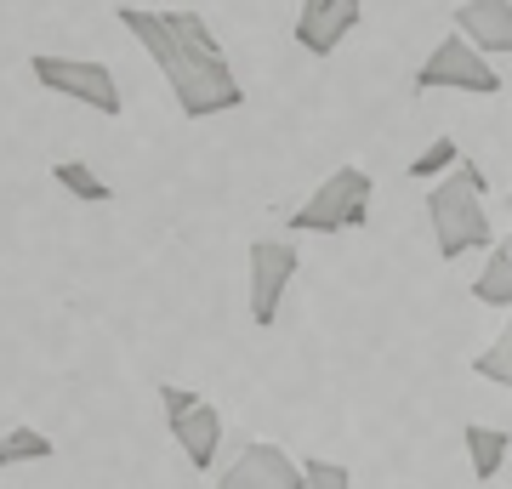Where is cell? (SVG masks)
<instances>
[{
  "label": "cell",
  "mask_w": 512,
  "mask_h": 489,
  "mask_svg": "<svg viewBox=\"0 0 512 489\" xmlns=\"http://www.w3.org/2000/svg\"><path fill=\"white\" fill-rule=\"evenodd\" d=\"M370 200H376V182L359 165H336L308 200L291 211V234H353L370 222Z\"/></svg>",
  "instance_id": "3"
},
{
  "label": "cell",
  "mask_w": 512,
  "mask_h": 489,
  "mask_svg": "<svg viewBox=\"0 0 512 489\" xmlns=\"http://www.w3.org/2000/svg\"><path fill=\"white\" fill-rule=\"evenodd\" d=\"M410 86L416 91H473V97H495V91H501V69L478 52L473 40H461L456 29H450V35L427 52V63L416 69Z\"/></svg>",
  "instance_id": "5"
},
{
  "label": "cell",
  "mask_w": 512,
  "mask_h": 489,
  "mask_svg": "<svg viewBox=\"0 0 512 489\" xmlns=\"http://www.w3.org/2000/svg\"><path fill=\"white\" fill-rule=\"evenodd\" d=\"M456 160H461L456 137H433V143H427L416 160H410V177H416V182H433V177H444V171H450Z\"/></svg>",
  "instance_id": "16"
},
{
  "label": "cell",
  "mask_w": 512,
  "mask_h": 489,
  "mask_svg": "<svg viewBox=\"0 0 512 489\" xmlns=\"http://www.w3.org/2000/svg\"><path fill=\"white\" fill-rule=\"evenodd\" d=\"M194 404H200V393H194V387H177V381H160V410H165V427H171V421L183 416V410H194Z\"/></svg>",
  "instance_id": "18"
},
{
  "label": "cell",
  "mask_w": 512,
  "mask_h": 489,
  "mask_svg": "<svg viewBox=\"0 0 512 489\" xmlns=\"http://www.w3.org/2000/svg\"><path fill=\"white\" fill-rule=\"evenodd\" d=\"M365 23V0H302L296 12V46L308 57H330Z\"/></svg>",
  "instance_id": "7"
},
{
  "label": "cell",
  "mask_w": 512,
  "mask_h": 489,
  "mask_svg": "<svg viewBox=\"0 0 512 489\" xmlns=\"http://www.w3.org/2000/svg\"><path fill=\"white\" fill-rule=\"evenodd\" d=\"M456 35L473 40L484 57L512 52V0H467L456 6Z\"/></svg>",
  "instance_id": "9"
},
{
  "label": "cell",
  "mask_w": 512,
  "mask_h": 489,
  "mask_svg": "<svg viewBox=\"0 0 512 489\" xmlns=\"http://www.w3.org/2000/svg\"><path fill=\"white\" fill-rule=\"evenodd\" d=\"M296 467H302V489H353V467H342V461L308 455V461H296Z\"/></svg>",
  "instance_id": "17"
},
{
  "label": "cell",
  "mask_w": 512,
  "mask_h": 489,
  "mask_svg": "<svg viewBox=\"0 0 512 489\" xmlns=\"http://www.w3.org/2000/svg\"><path fill=\"white\" fill-rule=\"evenodd\" d=\"M211 489H302V467H296L291 455L279 450V444H245V450L228 461V472H222Z\"/></svg>",
  "instance_id": "8"
},
{
  "label": "cell",
  "mask_w": 512,
  "mask_h": 489,
  "mask_svg": "<svg viewBox=\"0 0 512 489\" xmlns=\"http://www.w3.org/2000/svg\"><path fill=\"white\" fill-rule=\"evenodd\" d=\"M29 74H35V86H40V91H52V97H69V103L109 114V120L126 109V97H120V80H114L109 63H86V57L35 52V57H29Z\"/></svg>",
  "instance_id": "4"
},
{
  "label": "cell",
  "mask_w": 512,
  "mask_h": 489,
  "mask_svg": "<svg viewBox=\"0 0 512 489\" xmlns=\"http://www.w3.org/2000/svg\"><path fill=\"white\" fill-rule=\"evenodd\" d=\"M484 200H490V182L478 177L473 160H456L444 177H433V188H427V222H433V245H439L444 262H456L467 251H484L495 239Z\"/></svg>",
  "instance_id": "2"
},
{
  "label": "cell",
  "mask_w": 512,
  "mask_h": 489,
  "mask_svg": "<svg viewBox=\"0 0 512 489\" xmlns=\"http://www.w3.org/2000/svg\"><path fill=\"white\" fill-rule=\"evenodd\" d=\"M473 302L484 308H512V239H490L484 245V273L473 279Z\"/></svg>",
  "instance_id": "11"
},
{
  "label": "cell",
  "mask_w": 512,
  "mask_h": 489,
  "mask_svg": "<svg viewBox=\"0 0 512 489\" xmlns=\"http://www.w3.org/2000/svg\"><path fill=\"white\" fill-rule=\"evenodd\" d=\"M473 376L507 393V387H512V336H495V342L478 353V359H473Z\"/></svg>",
  "instance_id": "15"
},
{
  "label": "cell",
  "mask_w": 512,
  "mask_h": 489,
  "mask_svg": "<svg viewBox=\"0 0 512 489\" xmlns=\"http://www.w3.org/2000/svg\"><path fill=\"white\" fill-rule=\"evenodd\" d=\"M461 444H467V461H473V478H478V484H490L495 472L507 467L512 433H507V427H461Z\"/></svg>",
  "instance_id": "12"
},
{
  "label": "cell",
  "mask_w": 512,
  "mask_h": 489,
  "mask_svg": "<svg viewBox=\"0 0 512 489\" xmlns=\"http://www.w3.org/2000/svg\"><path fill=\"white\" fill-rule=\"evenodd\" d=\"M57 444L40 427H12V433L0 438V472L6 467H23V461H52Z\"/></svg>",
  "instance_id": "14"
},
{
  "label": "cell",
  "mask_w": 512,
  "mask_h": 489,
  "mask_svg": "<svg viewBox=\"0 0 512 489\" xmlns=\"http://www.w3.org/2000/svg\"><path fill=\"white\" fill-rule=\"evenodd\" d=\"M165 433L177 438V450L188 455V467H200V472L217 467V450H222V410H217L211 399H200L194 410H183V416L171 421Z\"/></svg>",
  "instance_id": "10"
},
{
  "label": "cell",
  "mask_w": 512,
  "mask_h": 489,
  "mask_svg": "<svg viewBox=\"0 0 512 489\" xmlns=\"http://www.w3.org/2000/svg\"><path fill=\"white\" fill-rule=\"evenodd\" d=\"M114 18L154 57V69L165 74V86H171V97H177V109L188 120H211V114L245 109V86L234 80L228 52L217 46V35H211V23L200 12H143V6H120Z\"/></svg>",
  "instance_id": "1"
},
{
  "label": "cell",
  "mask_w": 512,
  "mask_h": 489,
  "mask_svg": "<svg viewBox=\"0 0 512 489\" xmlns=\"http://www.w3.org/2000/svg\"><path fill=\"white\" fill-rule=\"evenodd\" d=\"M296 268H302V251L291 245V234L251 239V325L256 330H274L279 302H285Z\"/></svg>",
  "instance_id": "6"
},
{
  "label": "cell",
  "mask_w": 512,
  "mask_h": 489,
  "mask_svg": "<svg viewBox=\"0 0 512 489\" xmlns=\"http://www.w3.org/2000/svg\"><path fill=\"white\" fill-rule=\"evenodd\" d=\"M52 182L69 194V200H86V205H103V200H114V188L103 177H97L86 160H57L52 165Z\"/></svg>",
  "instance_id": "13"
}]
</instances>
